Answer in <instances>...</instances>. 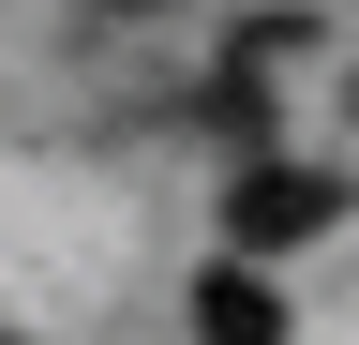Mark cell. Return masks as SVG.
Instances as JSON below:
<instances>
[{
	"mask_svg": "<svg viewBox=\"0 0 359 345\" xmlns=\"http://www.w3.org/2000/svg\"><path fill=\"white\" fill-rule=\"evenodd\" d=\"M344 210V181H314V165H269L240 150V181H224V255H299L314 226Z\"/></svg>",
	"mask_w": 359,
	"mask_h": 345,
	"instance_id": "cell-1",
	"label": "cell"
},
{
	"mask_svg": "<svg viewBox=\"0 0 359 345\" xmlns=\"http://www.w3.org/2000/svg\"><path fill=\"white\" fill-rule=\"evenodd\" d=\"M195 345H285V300L255 285V255H210V285H195Z\"/></svg>",
	"mask_w": 359,
	"mask_h": 345,
	"instance_id": "cell-2",
	"label": "cell"
},
{
	"mask_svg": "<svg viewBox=\"0 0 359 345\" xmlns=\"http://www.w3.org/2000/svg\"><path fill=\"white\" fill-rule=\"evenodd\" d=\"M105 15H150V0H105Z\"/></svg>",
	"mask_w": 359,
	"mask_h": 345,
	"instance_id": "cell-3",
	"label": "cell"
}]
</instances>
